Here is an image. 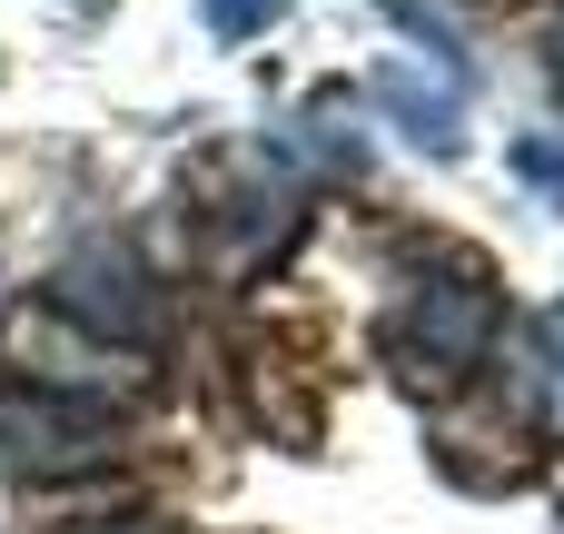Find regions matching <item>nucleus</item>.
Masks as SVG:
<instances>
[{"label": "nucleus", "instance_id": "20e7f679", "mask_svg": "<svg viewBox=\"0 0 564 534\" xmlns=\"http://www.w3.org/2000/svg\"><path fill=\"white\" fill-rule=\"evenodd\" d=\"M218 228H228V258H258V248H278V238L297 228V208H288V188H268V178H238V198L218 208Z\"/></svg>", "mask_w": 564, "mask_h": 534}, {"label": "nucleus", "instance_id": "f03ea898", "mask_svg": "<svg viewBox=\"0 0 564 534\" xmlns=\"http://www.w3.org/2000/svg\"><path fill=\"white\" fill-rule=\"evenodd\" d=\"M0 456L20 476H89L119 456V416L89 386H0Z\"/></svg>", "mask_w": 564, "mask_h": 534}, {"label": "nucleus", "instance_id": "39448f33", "mask_svg": "<svg viewBox=\"0 0 564 534\" xmlns=\"http://www.w3.org/2000/svg\"><path fill=\"white\" fill-rule=\"evenodd\" d=\"M377 99H387V109H397V119L426 139V149H446V159L466 149V129H456V99H446V89H426L416 69H387V79H377Z\"/></svg>", "mask_w": 564, "mask_h": 534}, {"label": "nucleus", "instance_id": "f257e3e1", "mask_svg": "<svg viewBox=\"0 0 564 534\" xmlns=\"http://www.w3.org/2000/svg\"><path fill=\"white\" fill-rule=\"evenodd\" d=\"M496 327H506V307H496V287H486V268H436V277H416L406 287V307L387 317V357L406 367V377H466V367H486V347H496Z\"/></svg>", "mask_w": 564, "mask_h": 534}, {"label": "nucleus", "instance_id": "1a4fd4ad", "mask_svg": "<svg viewBox=\"0 0 564 534\" xmlns=\"http://www.w3.org/2000/svg\"><path fill=\"white\" fill-rule=\"evenodd\" d=\"M79 534H159V525H79Z\"/></svg>", "mask_w": 564, "mask_h": 534}, {"label": "nucleus", "instance_id": "6e6552de", "mask_svg": "<svg viewBox=\"0 0 564 534\" xmlns=\"http://www.w3.org/2000/svg\"><path fill=\"white\" fill-rule=\"evenodd\" d=\"M516 168H525L535 188H555V198H564V149H555V139H525V149H516Z\"/></svg>", "mask_w": 564, "mask_h": 534}, {"label": "nucleus", "instance_id": "9d476101", "mask_svg": "<svg viewBox=\"0 0 564 534\" xmlns=\"http://www.w3.org/2000/svg\"><path fill=\"white\" fill-rule=\"evenodd\" d=\"M555 89H564V30H555Z\"/></svg>", "mask_w": 564, "mask_h": 534}, {"label": "nucleus", "instance_id": "7ed1b4c3", "mask_svg": "<svg viewBox=\"0 0 564 534\" xmlns=\"http://www.w3.org/2000/svg\"><path fill=\"white\" fill-rule=\"evenodd\" d=\"M50 317L99 327V337H119V347H149V337H159V287H149V268H139L119 238H89V248L59 258V277H50Z\"/></svg>", "mask_w": 564, "mask_h": 534}, {"label": "nucleus", "instance_id": "423d86ee", "mask_svg": "<svg viewBox=\"0 0 564 534\" xmlns=\"http://www.w3.org/2000/svg\"><path fill=\"white\" fill-rule=\"evenodd\" d=\"M387 10H397V20H406V30H416V40L446 59V69H466V50H456V20H446L436 0H387Z\"/></svg>", "mask_w": 564, "mask_h": 534}, {"label": "nucleus", "instance_id": "0eeeda50", "mask_svg": "<svg viewBox=\"0 0 564 534\" xmlns=\"http://www.w3.org/2000/svg\"><path fill=\"white\" fill-rule=\"evenodd\" d=\"M278 10H288V0H208V30H218V40H248V30H268Z\"/></svg>", "mask_w": 564, "mask_h": 534}]
</instances>
